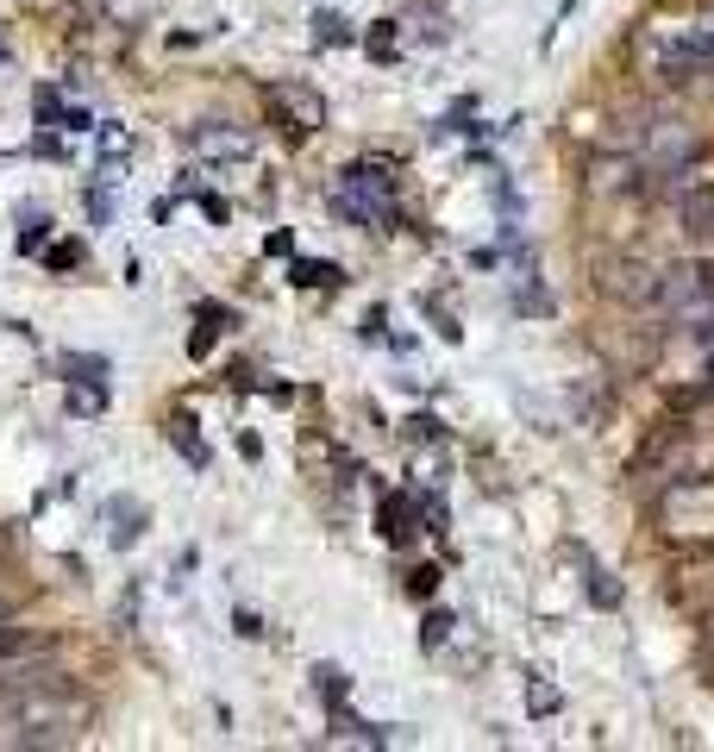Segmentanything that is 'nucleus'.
<instances>
[{"label": "nucleus", "instance_id": "12", "mask_svg": "<svg viewBox=\"0 0 714 752\" xmlns=\"http://www.w3.org/2000/svg\"><path fill=\"white\" fill-rule=\"evenodd\" d=\"M314 26H320V32H314L320 44H351V26H345V19H339V13H320V19H314Z\"/></svg>", "mask_w": 714, "mask_h": 752}, {"label": "nucleus", "instance_id": "10", "mask_svg": "<svg viewBox=\"0 0 714 752\" xmlns=\"http://www.w3.org/2000/svg\"><path fill=\"white\" fill-rule=\"evenodd\" d=\"M383 533L395 539V546H401V539H408V533H414V527H408V502H401V496H395V502L383 508Z\"/></svg>", "mask_w": 714, "mask_h": 752}, {"label": "nucleus", "instance_id": "16", "mask_svg": "<svg viewBox=\"0 0 714 752\" xmlns=\"http://www.w3.org/2000/svg\"><path fill=\"white\" fill-rule=\"evenodd\" d=\"M101 402H107L101 389H76V395H69V408H76V414H94V408H101Z\"/></svg>", "mask_w": 714, "mask_h": 752}, {"label": "nucleus", "instance_id": "9", "mask_svg": "<svg viewBox=\"0 0 714 752\" xmlns=\"http://www.w3.org/2000/svg\"><path fill=\"white\" fill-rule=\"evenodd\" d=\"M295 282H307V289H339L345 270L339 264H295Z\"/></svg>", "mask_w": 714, "mask_h": 752}, {"label": "nucleus", "instance_id": "6", "mask_svg": "<svg viewBox=\"0 0 714 752\" xmlns=\"http://www.w3.org/2000/svg\"><path fill=\"white\" fill-rule=\"evenodd\" d=\"M677 226L689 239H714V188H683L677 195Z\"/></svg>", "mask_w": 714, "mask_h": 752}, {"label": "nucleus", "instance_id": "5", "mask_svg": "<svg viewBox=\"0 0 714 752\" xmlns=\"http://www.w3.org/2000/svg\"><path fill=\"white\" fill-rule=\"evenodd\" d=\"M708 69H714V19L683 26L677 38L658 44V76L664 82H689V76H708Z\"/></svg>", "mask_w": 714, "mask_h": 752}, {"label": "nucleus", "instance_id": "8", "mask_svg": "<svg viewBox=\"0 0 714 752\" xmlns=\"http://www.w3.org/2000/svg\"><path fill=\"white\" fill-rule=\"evenodd\" d=\"M170 439L188 452V464H207V445L195 439V420H188V414H176V420H170Z\"/></svg>", "mask_w": 714, "mask_h": 752}, {"label": "nucleus", "instance_id": "17", "mask_svg": "<svg viewBox=\"0 0 714 752\" xmlns=\"http://www.w3.org/2000/svg\"><path fill=\"white\" fill-rule=\"evenodd\" d=\"M439 590V571H414V596H433Z\"/></svg>", "mask_w": 714, "mask_h": 752}, {"label": "nucleus", "instance_id": "18", "mask_svg": "<svg viewBox=\"0 0 714 752\" xmlns=\"http://www.w3.org/2000/svg\"><path fill=\"white\" fill-rule=\"evenodd\" d=\"M76 257H82L76 245H57V251H51V270H69V264H76Z\"/></svg>", "mask_w": 714, "mask_h": 752}, {"label": "nucleus", "instance_id": "3", "mask_svg": "<svg viewBox=\"0 0 714 752\" xmlns=\"http://www.w3.org/2000/svg\"><path fill=\"white\" fill-rule=\"evenodd\" d=\"M658 308L677 326H689L696 339H714V257H696V264H677L658 276Z\"/></svg>", "mask_w": 714, "mask_h": 752}, {"label": "nucleus", "instance_id": "4", "mask_svg": "<svg viewBox=\"0 0 714 752\" xmlns=\"http://www.w3.org/2000/svg\"><path fill=\"white\" fill-rule=\"evenodd\" d=\"M708 145H702V132L689 126V120H646L639 126V163H646L652 176H677L683 163H696Z\"/></svg>", "mask_w": 714, "mask_h": 752}, {"label": "nucleus", "instance_id": "13", "mask_svg": "<svg viewBox=\"0 0 714 752\" xmlns=\"http://www.w3.org/2000/svg\"><path fill=\"white\" fill-rule=\"evenodd\" d=\"M589 596H595V608H614V602H621V590H614L608 571H595V564H589Z\"/></svg>", "mask_w": 714, "mask_h": 752}, {"label": "nucleus", "instance_id": "11", "mask_svg": "<svg viewBox=\"0 0 714 752\" xmlns=\"http://www.w3.org/2000/svg\"><path fill=\"white\" fill-rule=\"evenodd\" d=\"M314 690H320L326 702H339V696H345V671H339V665H314Z\"/></svg>", "mask_w": 714, "mask_h": 752}, {"label": "nucleus", "instance_id": "1", "mask_svg": "<svg viewBox=\"0 0 714 752\" xmlns=\"http://www.w3.org/2000/svg\"><path fill=\"white\" fill-rule=\"evenodd\" d=\"M94 721V702L63 684V671L38 677L26 690H7L0 696V746H76Z\"/></svg>", "mask_w": 714, "mask_h": 752}, {"label": "nucleus", "instance_id": "19", "mask_svg": "<svg viewBox=\"0 0 714 752\" xmlns=\"http://www.w3.org/2000/svg\"><path fill=\"white\" fill-rule=\"evenodd\" d=\"M7 621H13V596H7V590H0V627H7Z\"/></svg>", "mask_w": 714, "mask_h": 752}, {"label": "nucleus", "instance_id": "2", "mask_svg": "<svg viewBox=\"0 0 714 752\" xmlns=\"http://www.w3.org/2000/svg\"><path fill=\"white\" fill-rule=\"evenodd\" d=\"M332 214L364 226V232H383L395 220V176L383 163H351V170L332 182Z\"/></svg>", "mask_w": 714, "mask_h": 752}, {"label": "nucleus", "instance_id": "15", "mask_svg": "<svg viewBox=\"0 0 714 752\" xmlns=\"http://www.w3.org/2000/svg\"><path fill=\"white\" fill-rule=\"evenodd\" d=\"M445 633H451V615H445V608H433L426 627H420V640H426V646H445Z\"/></svg>", "mask_w": 714, "mask_h": 752}, {"label": "nucleus", "instance_id": "14", "mask_svg": "<svg viewBox=\"0 0 714 752\" xmlns=\"http://www.w3.org/2000/svg\"><path fill=\"white\" fill-rule=\"evenodd\" d=\"M44 232H51V220L26 207V232H19V251H38V245H44Z\"/></svg>", "mask_w": 714, "mask_h": 752}, {"label": "nucleus", "instance_id": "7", "mask_svg": "<svg viewBox=\"0 0 714 752\" xmlns=\"http://www.w3.org/2000/svg\"><path fill=\"white\" fill-rule=\"evenodd\" d=\"M188 145L213 151V157H245L251 151V132H213V126H201V132H188Z\"/></svg>", "mask_w": 714, "mask_h": 752}]
</instances>
